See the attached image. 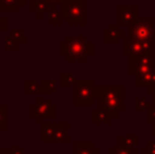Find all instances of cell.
I'll use <instances>...</instances> for the list:
<instances>
[{
  "mask_svg": "<svg viewBox=\"0 0 155 154\" xmlns=\"http://www.w3.org/2000/svg\"><path fill=\"white\" fill-rule=\"evenodd\" d=\"M61 15L63 14H59L54 7H51V23H60L61 21Z\"/></svg>",
  "mask_w": 155,
  "mask_h": 154,
  "instance_id": "9c48e42d",
  "label": "cell"
},
{
  "mask_svg": "<svg viewBox=\"0 0 155 154\" xmlns=\"http://www.w3.org/2000/svg\"><path fill=\"white\" fill-rule=\"evenodd\" d=\"M5 123V113H4V106H0V128L4 127Z\"/></svg>",
  "mask_w": 155,
  "mask_h": 154,
  "instance_id": "30bf717a",
  "label": "cell"
},
{
  "mask_svg": "<svg viewBox=\"0 0 155 154\" xmlns=\"http://www.w3.org/2000/svg\"><path fill=\"white\" fill-rule=\"evenodd\" d=\"M49 8V3L46 0H31V10L37 12L38 16H42V12Z\"/></svg>",
  "mask_w": 155,
  "mask_h": 154,
  "instance_id": "52a82bcc",
  "label": "cell"
},
{
  "mask_svg": "<svg viewBox=\"0 0 155 154\" xmlns=\"http://www.w3.org/2000/svg\"><path fill=\"white\" fill-rule=\"evenodd\" d=\"M86 46H90V44L86 42L84 38H70L63 46V52L67 55L70 59H84L86 53H90L88 51H86Z\"/></svg>",
  "mask_w": 155,
  "mask_h": 154,
  "instance_id": "7a4b0ae2",
  "label": "cell"
},
{
  "mask_svg": "<svg viewBox=\"0 0 155 154\" xmlns=\"http://www.w3.org/2000/svg\"><path fill=\"white\" fill-rule=\"evenodd\" d=\"M23 4V0H0V10L2 11H16L18 5Z\"/></svg>",
  "mask_w": 155,
  "mask_h": 154,
  "instance_id": "8992f818",
  "label": "cell"
},
{
  "mask_svg": "<svg viewBox=\"0 0 155 154\" xmlns=\"http://www.w3.org/2000/svg\"><path fill=\"white\" fill-rule=\"evenodd\" d=\"M51 134L49 138H46L45 141H53V142H61L65 141V131L63 130L61 126H48L44 130V136H48Z\"/></svg>",
  "mask_w": 155,
  "mask_h": 154,
  "instance_id": "5b68a950",
  "label": "cell"
},
{
  "mask_svg": "<svg viewBox=\"0 0 155 154\" xmlns=\"http://www.w3.org/2000/svg\"><path fill=\"white\" fill-rule=\"evenodd\" d=\"M98 97H99V104H101V106L105 108V111L106 109L107 111H112V109L120 108V105H121V98H120V95L117 97V92L114 89H107V90H104V92L99 90Z\"/></svg>",
  "mask_w": 155,
  "mask_h": 154,
  "instance_id": "3957f363",
  "label": "cell"
},
{
  "mask_svg": "<svg viewBox=\"0 0 155 154\" xmlns=\"http://www.w3.org/2000/svg\"><path fill=\"white\" fill-rule=\"evenodd\" d=\"M46 2H48L49 4H64L68 0H46Z\"/></svg>",
  "mask_w": 155,
  "mask_h": 154,
  "instance_id": "8fae6325",
  "label": "cell"
},
{
  "mask_svg": "<svg viewBox=\"0 0 155 154\" xmlns=\"http://www.w3.org/2000/svg\"><path fill=\"white\" fill-rule=\"evenodd\" d=\"M93 97L91 82H78L75 89V102L76 104H90Z\"/></svg>",
  "mask_w": 155,
  "mask_h": 154,
  "instance_id": "277c9868",
  "label": "cell"
},
{
  "mask_svg": "<svg viewBox=\"0 0 155 154\" xmlns=\"http://www.w3.org/2000/svg\"><path fill=\"white\" fill-rule=\"evenodd\" d=\"M4 19H2V18H0V29H4Z\"/></svg>",
  "mask_w": 155,
  "mask_h": 154,
  "instance_id": "7c38bea8",
  "label": "cell"
},
{
  "mask_svg": "<svg viewBox=\"0 0 155 154\" xmlns=\"http://www.w3.org/2000/svg\"><path fill=\"white\" fill-rule=\"evenodd\" d=\"M75 154H97V149L94 150L93 146L90 143H82V145H76V152Z\"/></svg>",
  "mask_w": 155,
  "mask_h": 154,
  "instance_id": "ba28073f",
  "label": "cell"
},
{
  "mask_svg": "<svg viewBox=\"0 0 155 154\" xmlns=\"http://www.w3.org/2000/svg\"><path fill=\"white\" fill-rule=\"evenodd\" d=\"M63 16L70 23L86 22V0H68L63 4Z\"/></svg>",
  "mask_w": 155,
  "mask_h": 154,
  "instance_id": "6da1fadb",
  "label": "cell"
}]
</instances>
